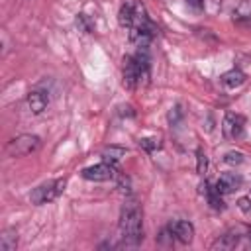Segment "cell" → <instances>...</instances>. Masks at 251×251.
<instances>
[{"mask_svg":"<svg viewBox=\"0 0 251 251\" xmlns=\"http://www.w3.org/2000/svg\"><path fill=\"white\" fill-rule=\"evenodd\" d=\"M25 102H27V108H29L31 114H41L47 108V104H49V96L43 90H31L27 94Z\"/></svg>","mask_w":251,"mask_h":251,"instance_id":"ba28073f","label":"cell"},{"mask_svg":"<svg viewBox=\"0 0 251 251\" xmlns=\"http://www.w3.org/2000/svg\"><path fill=\"white\" fill-rule=\"evenodd\" d=\"M67 186V178H53V180H47L39 186H35L29 194V200L31 204L35 206H41V204H47V202H53L55 198H59L63 194Z\"/></svg>","mask_w":251,"mask_h":251,"instance_id":"7a4b0ae2","label":"cell"},{"mask_svg":"<svg viewBox=\"0 0 251 251\" xmlns=\"http://www.w3.org/2000/svg\"><path fill=\"white\" fill-rule=\"evenodd\" d=\"M39 145H41V139H39L37 135L22 133V135H18V137H14V139L8 141L6 153H8L10 157H25V155L37 151Z\"/></svg>","mask_w":251,"mask_h":251,"instance_id":"3957f363","label":"cell"},{"mask_svg":"<svg viewBox=\"0 0 251 251\" xmlns=\"http://www.w3.org/2000/svg\"><path fill=\"white\" fill-rule=\"evenodd\" d=\"M133 20H135V4H129V2H127V4H124V6L120 8V12H118V22H120L122 27L131 29Z\"/></svg>","mask_w":251,"mask_h":251,"instance_id":"8fae6325","label":"cell"},{"mask_svg":"<svg viewBox=\"0 0 251 251\" xmlns=\"http://www.w3.org/2000/svg\"><path fill=\"white\" fill-rule=\"evenodd\" d=\"M196 159H198V167H196L198 175H206V169H208V159H206V153H204L202 149H198V151H196Z\"/></svg>","mask_w":251,"mask_h":251,"instance_id":"ac0fdd59","label":"cell"},{"mask_svg":"<svg viewBox=\"0 0 251 251\" xmlns=\"http://www.w3.org/2000/svg\"><path fill=\"white\" fill-rule=\"evenodd\" d=\"M241 182H243V178L239 173H224V175H220L216 188L220 194H229V192H235L241 186Z\"/></svg>","mask_w":251,"mask_h":251,"instance_id":"8992f818","label":"cell"},{"mask_svg":"<svg viewBox=\"0 0 251 251\" xmlns=\"http://www.w3.org/2000/svg\"><path fill=\"white\" fill-rule=\"evenodd\" d=\"M224 161L227 165H241L243 163V153L241 151H227L224 155Z\"/></svg>","mask_w":251,"mask_h":251,"instance_id":"2e32d148","label":"cell"},{"mask_svg":"<svg viewBox=\"0 0 251 251\" xmlns=\"http://www.w3.org/2000/svg\"><path fill=\"white\" fill-rule=\"evenodd\" d=\"M239 237H241L239 231H233V229H231V231H227L226 235H222L212 247H214V249H218V247H220V249H233V247L239 243Z\"/></svg>","mask_w":251,"mask_h":251,"instance_id":"5bb4252c","label":"cell"},{"mask_svg":"<svg viewBox=\"0 0 251 251\" xmlns=\"http://www.w3.org/2000/svg\"><path fill=\"white\" fill-rule=\"evenodd\" d=\"M18 245V235L14 229H8L0 235V251H14Z\"/></svg>","mask_w":251,"mask_h":251,"instance_id":"9a60e30c","label":"cell"},{"mask_svg":"<svg viewBox=\"0 0 251 251\" xmlns=\"http://www.w3.org/2000/svg\"><path fill=\"white\" fill-rule=\"evenodd\" d=\"M76 25H78L82 31H90V29H92V24L86 20L84 14H78V18H76Z\"/></svg>","mask_w":251,"mask_h":251,"instance_id":"ffe728a7","label":"cell"},{"mask_svg":"<svg viewBox=\"0 0 251 251\" xmlns=\"http://www.w3.org/2000/svg\"><path fill=\"white\" fill-rule=\"evenodd\" d=\"M237 206L245 212V214H251V198H247V196H241L239 200H237Z\"/></svg>","mask_w":251,"mask_h":251,"instance_id":"7402d4cb","label":"cell"},{"mask_svg":"<svg viewBox=\"0 0 251 251\" xmlns=\"http://www.w3.org/2000/svg\"><path fill=\"white\" fill-rule=\"evenodd\" d=\"M139 145H141L145 151H153V149H159V147H161V143H159L157 137H143V139H139Z\"/></svg>","mask_w":251,"mask_h":251,"instance_id":"e0dca14e","label":"cell"},{"mask_svg":"<svg viewBox=\"0 0 251 251\" xmlns=\"http://www.w3.org/2000/svg\"><path fill=\"white\" fill-rule=\"evenodd\" d=\"M192 8H196V10H202L204 8V0H186Z\"/></svg>","mask_w":251,"mask_h":251,"instance_id":"603a6c76","label":"cell"},{"mask_svg":"<svg viewBox=\"0 0 251 251\" xmlns=\"http://www.w3.org/2000/svg\"><path fill=\"white\" fill-rule=\"evenodd\" d=\"M120 235L126 245H137L143 239V222L141 210L135 202H127L120 212Z\"/></svg>","mask_w":251,"mask_h":251,"instance_id":"6da1fadb","label":"cell"},{"mask_svg":"<svg viewBox=\"0 0 251 251\" xmlns=\"http://www.w3.org/2000/svg\"><path fill=\"white\" fill-rule=\"evenodd\" d=\"M180 118H182V110H180V106H175V108H171V112H169V122H171L173 126H176Z\"/></svg>","mask_w":251,"mask_h":251,"instance_id":"d6986e66","label":"cell"},{"mask_svg":"<svg viewBox=\"0 0 251 251\" xmlns=\"http://www.w3.org/2000/svg\"><path fill=\"white\" fill-rule=\"evenodd\" d=\"M169 229L173 231L175 239H178L180 243H190L194 239V226L186 220H176V222L169 224Z\"/></svg>","mask_w":251,"mask_h":251,"instance_id":"52a82bcc","label":"cell"},{"mask_svg":"<svg viewBox=\"0 0 251 251\" xmlns=\"http://www.w3.org/2000/svg\"><path fill=\"white\" fill-rule=\"evenodd\" d=\"M233 20L237 24L251 25V0H241L233 10Z\"/></svg>","mask_w":251,"mask_h":251,"instance_id":"30bf717a","label":"cell"},{"mask_svg":"<svg viewBox=\"0 0 251 251\" xmlns=\"http://www.w3.org/2000/svg\"><path fill=\"white\" fill-rule=\"evenodd\" d=\"M100 157H102V161H106V163H114V165H116L122 157H126V149L120 147V145H110V147H104V149H102Z\"/></svg>","mask_w":251,"mask_h":251,"instance_id":"4fadbf2b","label":"cell"},{"mask_svg":"<svg viewBox=\"0 0 251 251\" xmlns=\"http://www.w3.org/2000/svg\"><path fill=\"white\" fill-rule=\"evenodd\" d=\"M200 188H202V194H206V198H208V202H210V206L214 210H224V202H222V196H220V192H218L216 186L212 188L208 182H204Z\"/></svg>","mask_w":251,"mask_h":251,"instance_id":"7c38bea8","label":"cell"},{"mask_svg":"<svg viewBox=\"0 0 251 251\" xmlns=\"http://www.w3.org/2000/svg\"><path fill=\"white\" fill-rule=\"evenodd\" d=\"M245 73L243 71H239V69H231V71H227V73H224L222 75V84L224 86H227V88H237V86H241L243 82H245Z\"/></svg>","mask_w":251,"mask_h":251,"instance_id":"9c48e42d","label":"cell"},{"mask_svg":"<svg viewBox=\"0 0 251 251\" xmlns=\"http://www.w3.org/2000/svg\"><path fill=\"white\" fill-rule=\"evenodd\" d=\"M82 178L86 180H94V182H104V180H112L118 176V169L114 163H98V165H92V167H86L82 169Z\"/></svg>","mask_w":251,"mask_h":251,"instance_id":"277c9868","label":"cell"},{"mask_svg":"<svg viewBox=\"0 0 251 251\" xmlns=\"http://www.w3.org/2000/svg\"><path fill=\"white\" fill-rule=\"evenodd\" d=\"M243 129H245V118H243V116L233 114V112H227V114L224 116L222 133H224L226 139L235 141V139L243 137Z\"/></svg>","mask_w":251,"mask_h":251,"instance_id":"5b68a950","label":"cell"},{"mask_svg":"<svg viewBox=\"0 0 251 251\" xmlns=\"http://www.w3.org/2000/svg\"><path fill=\"white\" fill-rule=\"evenodd\" d=\"M118 188L122 190V192H129V180H127V176H124V175H120L118 173Z\"/></svg>","mask_w":251,"mask_h":251,"instance_id":"44dd1931","label":"cell"}]
</instances>
